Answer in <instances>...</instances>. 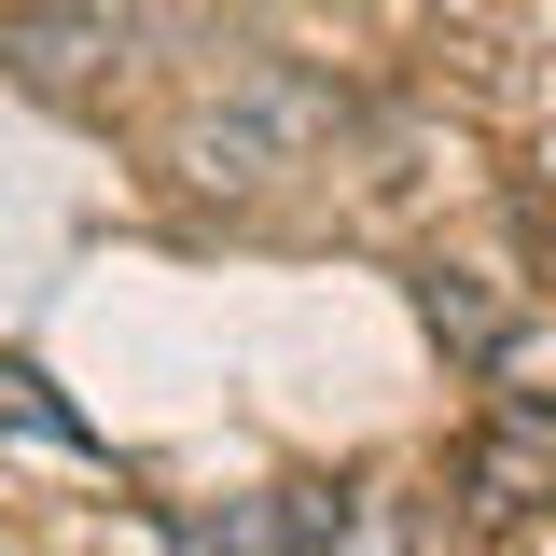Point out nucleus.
<instances>
[{
  "label": "nucleus",
  "instance_id": "f257e3e1",
  "mask_svg": "<svg viewBox=\"0 0 556 556\" xmlns=\"http://www.w3.org/2000/svg\"><path fill=\"white\" fill-rule=\"evenodd\" d=\"M334 126H348L334 84H320V70H292V56H265V70H237V84L195 112L181 167H195L208 195H278L292 167H320V139H334Z\"/></svg>",
  "mask_w": 556,
  "mask_h": 556
},
{
  "label": "nucleus",
  "instance_id": "f03ea898",
  "mask_svg": "<svg viewBox=\"0 0 556 556\" xmlns=\"http://www.w3.org/2000/svg\"><path fill=\"white\" fill-rule=\"evenodd\" d=\"M139 56L126 14H84V0H14L0 14V70L28 84V98H112Z\"/></svg>",
  "mask_w": 556,
  "mask_h": 556
},
{
  "label": "nucleus",
  "instance_id": "7ed1b4c3",
  "mask_svg": "<svg viewBox=\"0 0 556 556\" xmlns=\"http://www.w3.org/2000/svg\"><path fill=\"white\" fill-rule=\"evenodd\" d=\"M195 556H334V486H251L181 529Z\"/></svg>",
  "mask_w": 556,
  "mask_h": 556
},
{
  "label": "nucleus",
  "instance_id": "20e7f679",
  "mask_svg": "<svg viewBox=\"0 0 556 556\" xmlns=\"http://www.w3.org/2000/svg\"><path fill=\"white\" fill-rule=\"evenodd\" d=\"M543 501H556V445L501 417V431H486L473 459H459V515H473V529H529Z\"/></svg>",
  "mask_w": 556,
  "mask_h": 556
},
{
  "label": "nucleus",
  "instance_id": "39448f33",
  "mask_svg": "<svg viewBox=\"0 0 556 556\" xmlns=\"http://www.w3.org/2000/svg\"><path fill=\"white\" fill-rule=\"evenodd\" d=\"M473 376L501 390V417H515V431H556V320H501V348H486Z\"/></svg>",
  "mask_w": 556,
  "mask_h": 556
},
{
  "label": "nucleus",
  "instance_id": "423d86ee",
  "mask_svg": "<svg viewBox=\"0 0 556 556\" xmlns=\"http://www.w3.org/2000/svg\"><path fill=\"white\" fill-rule=\"evenodd\" d=\"M417 320L459 348V362H486V348H501V306H486V278H473V265H417Z\"/></svg>",
  "mask_w": 556,
  "mask_h": 556
},
{
  "label": "nucleus",
  "instance_id": "0eeeda50",
  "mask_svg": "<svg viewBox=\"0 0 556 556\" xmlns=\"http://www.w3.org/2000/svg\"><path fill=\"white\" fill-rule=\"evenodd\" d=\"M404 543H417L404 486H334V556H404Z\"/></svg>",
  "mask_w": 556,
  "mask_h": 556
},
{
  "label": "nucleus",
  "instance_id": "6e6552de",
  "mask_svg": "<svg viewBox=\"0 0 556 556\" xmlns=\"http://www.w3.org/2000/svg\"><path fill=\"white\" fill-rule=\"evenodd\" d=\"M0 431H28V445H70V459L98 445V431H84L56 390H42V362H0Z\"/></svg>",
  "mask_w": 556,
  "mask_h": 556
},
{
  "label": "nucleus",
  "instance_id": "1a4fd4ad",
  "mask_svg": "<svg viewBox=\"0 0 556 556\" xmlns=\"http://www.w3.org/2000/svg\"><path fill=\"white\" fill-rule=\"evenodd\" d=\"M84 14H139V0H84Z\"/></svg>",
  "mask_w": 556,
  "mask_h": 556
}]
</instances>
